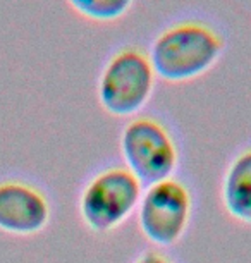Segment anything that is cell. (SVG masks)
<instances>
[{"instance_id": "4", "label": "cell", "mask_w": 251, "mask_h": 263, "mask_svg": "<svg viewBox=\"0 0 251 263\" xmlns=\"http://www.w3.org/2000/svg\"><path fill=\"white\" fill-rule=\"evenodd\" d=\"M119 150L124 167L145 186L176 176L181 162L174 135L160 119L151 116H134L124 124Z\"/></svg>"}, {"instance_id": "7", "label": "cell", "mask_w": 251, "mask_h": 263, "mask_svg": "<svg viewBox=\"0 0 251 263\" xmlns=\"http://www.w3.org/2000/svg\"><path fill=\"white\" fill-rule=\"evenodd\" d=\"M220 201L233 220L251 226V146L236 153L225 167L220 184Z\"/></svg>"}, {"instance_id": "6", "label": "cell", "mask_w": 251, "mask_h": 263, "mask_svg": "<svg viewBox=\"0 0 251 263\" xmlns=\"http://www.w3.org/2000/svg\"><path fill=\"white\" fill-rule=\"evenodd\" d=\"M52 206L40 187L23 181L0 182V231L33 236L48 226Z\"/></svg>"}, {"instance_id": "8", "label": "cell", "mask_w": 251, "mask_h": 263, "mask_svg": "<svg viewBox=\"0 0 251 263\" xmlns=\"http://www.w3.org/2000/svg\"><path fill=\"white\" fill-rule=\"evenodd\" d=\"M78 14L91 21H115L122 17L134 0H67Z\"/></svg>"}, {"instance_id": "3", "label": "cell", "mask_w": 251, "mask_h": 263, "mask_svg": "<svg viewBox=\"0 0 251 263\" xmlns=\"http://www.w3.org/2000/svg\"><path fill=\"white\" fill-rule=\"evenodd\" d=\"M157 74L146 52L122 47L103 64L98 76V102L114 117H134L148 103L155 90Z\"/></svg>"}, {"instance_id": "5", "label": "cell", "mask_w": 251, "mask_h": 263, "mask_svg": "<svg viewBox=\"0 0 251 263\" xmlns=\"http://www.w3.org/2000/svg\"><path fill=\"white\" fill-rule=\"evenodd\" d=\"M195 212L191 187L172 176L143 190L136 210L138 229L155 248H169L184 237Z\"/></svg>"}, {"instance_id": "2", "label": "cell", "mask_w": 251, "mask_h": 263, "mask_svg": "<svg viewBox=\"0 0 251 263\" xmlns=\"http://www.w3.org/2000/svg\"><path fill=\"white\" fill-rule=\"evenodd\" d=\"M145 184L124 165H107L83 186L78 200L80 217L95 234H107L124 224L140 205Z\"/></svg>"}, {"instance_id": "1", "label": "cell", "mask_w": 251, "mask_h": 263, "mask_svg": "<svg viewBox=\"0 0 251 263\" xmlns=\"http://www.w3.org/2000/svg\"><path fill=\"white\" fill-rule=\"evenodd\" d=\"M222 52L224 38L219 31L200 21H181L157 34L148 57L157 78L186 83L208 72Z\"/></svg>"}, {"instance_id": "9", "label": "cell", "mask_w": 251, "mask_h": 263, "mask_svg": "<svg viewBox=\"0 0 251 263\" xmlns=\"http://www.w3.org/2000/svg\"><path fill=\"white\" fill-rule=\"evenodd\" d=\"M132 263H176V261L165 251H162L160 248H150V250L141 251L132 260Z\"/></svg>"}]
</instances>
